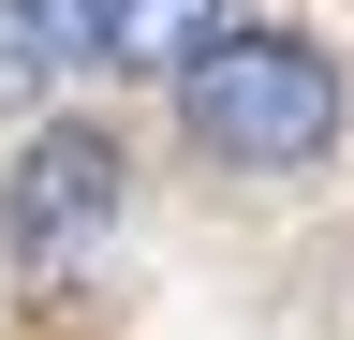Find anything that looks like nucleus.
Segmentation results:
<instances>
[{"label": "nucleus", "mask_w": 354, "mask_h": 340, "mask_svg": "<svg viewBox=\"0 0 354 340\" xmlns=\"http://www.w3.org/2000/svg\"><path fill=\"white\" fill-rule=\"evenodd\" d=\"M15 15H30V30H44L59 60H88V15H104V0H15Z\"/></svg>", "instance_id": "39448f33"}, {"label": "nucleus", "mask_w": 354, "mask_h": 340, "mask_svg": "<svg viewBox=\"0 0 354 340\" xmlns=\"http://www.w3.org/2000/svg\"><path fill=\"white\" fill-rule=\"evenodd\" d=\"M221 30V0H104V15H88V60L104 74H177Z\"/></svg>", "instance_id": "7ed1b4c3"}, {"label": "nucleus", "mask_w": 354, "mask_h": 340, "mask_svg": "<svg viewBox=\"0 0 354 340\" xmlns=\"http://www.w3.org/2000/svg\"><path fill=\"white\" fill-rule=\"evenodd\" d=\"M44 74H59V45H44V30L15 15V0H0V104H30V89H44Z\"/></svg>", "instance_id": "20e7f679"}, {"label": "nucleus", "mask_w": 354, "mask_h": 340, "mask_svg": "<svg viewBox=\"0 0 354 340\" xmlns=\"http://www.w3.org/2000/svg\"><path fill=\"white\" fill-rule=\"evenodd\" d=\"M118 193H133L118 134H88V118H59V134H30V163H15V207H0L15 267H59L74 237H104V222H118Z\"/></svg>", "instance_id": "f03ea898"}, {"label": "nucleus", "mask_w": 354, "mask_h": 340, "mask_svg": "<svg viewBox=\"0 0 354 340\" xmlns=\"http://www.w3.org/2000/svg\"><path fill=\"white\" fill-rule=\"evenodd\" d=\"M177 118H192L207 163H251V178L325 163L339 148V60H310L295 30H207L177 60Z\"/></svg>", "instance_id": "f257e3e1"}]
</instances>
